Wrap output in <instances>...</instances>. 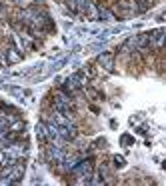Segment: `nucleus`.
<instances>
[{
  "instance_id": "1",
  "label": "nucleus",
  "mask_w": 166,
  "mask_h": 186,
  "mask_svg": "<svg viewBox=\"0 0 166 186\" xmlns=\"http://www.w3.org/2000/svg\"><path fill=\"white\" fill-rule=\"evenodd\" d=\"M110 58H112V56H110V54H104V56H100V62H104V66H106V68H112V64H110Z\"/></svg>"
}]
</instances>
